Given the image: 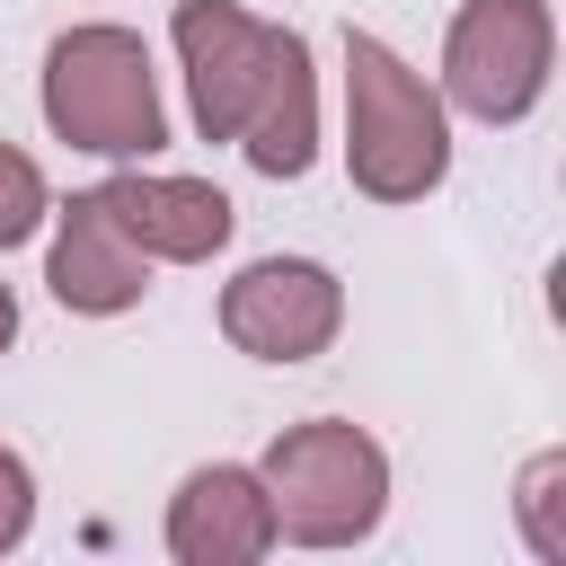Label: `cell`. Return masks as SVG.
Returning a JSON list of instances; mask_svg holds the SVG:
<instances>
[{
    "label": "cell",
    "instance_id": "cell-8",
    "mask_svg": "<svg viewBox=\"0 0 566 566\" xmlns=\"http://www.w3.org/2000/svg\"><path fill=\"white\" fill-rule=\"evenodd\" d=\"M44 283H53V301H62V310H80V318H115V310H133V301L150 292V256L115 230V212H106V195H97V186H88V195H71V203L53 212Z\"/></svg>",
    "mask_w": 566,
    "mask_h": 566
},
{
    "label": "cell",
    "instance_id": "cell-1",
    "mask_svg": "<svg viewBox=\"0 0 566 566\" xmlns=\"http://www.w3.org/2000/svg\"><path fill=\"white\" fill-rule=\"evenodd\" d=\"M186 62V106L203 142H239L256 177H310L318 159V80L301 27L248 18L239 0H177L168 18Z\"/></svg>",
    "mask_w": 566,
    "mask_h": 566
},
{
    "label": "cell",
    "instance_id": "cell-5",
    "mask_svg": "<svg viewBox=\"0 0 566 566\" xmlns=\"http://www.w3.org/2000/svg\"><path fill=\"white\" fill-rule=\"evenodd\" d=\"M548 71H557L548 0H460L442 35V106L478 124H522L548 97Z\"/></svg>",
    "mask_w": 566,
    "mask_h": 566
},
{
    "label": "cell",
    "instance_id": "cell-3",
    "mask_svg": "<svg viewBox=\"0 0 566 566\" xmlns=\"http://www.w3.org/2000/svg\"><path fill=\"white\" fill-rule=\"evenodd\" d=\"M256 478L274 504V539H301V548H354L389 513V451L345 416L283 424L265 442Z\"/></svg>",
    "mask_w": 566,
    "mask_h": 566
},
{
    "label": "cell",
    "instance_id": "cell-7",
    "mask_svg": "<svg viewBox=\"0 0 566 566\" xmlns=\"http://www.w3.org/2000/svg\"><path fill=\"white\" fill-rule=\"evenodd\" d=\"M97 195H106L115 230H124L142 256H168V265H203V256H221V248H230V230H239L230 195H221V186H203V177L115 168Z\"/></svg>",
    "mask_w": 566,
    "mask_h": 566
},
{
    "label": "cell",
    "instance_id": "cell-4",
    "mask_svg": "<svg viewBox=\"0 0 566 566\" xmlns=\"http://www.w3.org/2000/svg\"><path fill=\"white\" fill-rule=\"evenodd\" d=\"M44 124L97 159H150L168 142V106L150 80V44L133 27H62L44 53Z\"/></svg>",
    "mask_w": 566,
    "mask_h": 566
},
{
    "label": "cell",
    "instance_id": "cell-6",
    "mask_svg": "<svg viewBox=\"0 0 566 566\" xmlns=\"http://www.w3.org/2000/svg\"><path fill=\"white\" fill-rule=\"evenodd\" d=\"M345 327V283L318 256H256L221 283V336L256 363H318Z\"/></svg>",
    "mask_w": 566,
    "mask_h": 566
},
{
    "label": "cell",
    "instance_id": "cell-9",
    "mask_svg": "<svg viewBox=\"0 0 566 566\" xmlns=\"http://www.w3.org/2000/svg\"><path fill=\"white\" fill-rule=\"evenodd\" d=\"M265 548H274V504H265L256 469L212 460L168 495V557L177 566H248Z\"/></svg>",
    "mask_w": 566,
    "mask_h": 566
},
{
    "label": "cell",
    "instance_id": "cell-10",
    "mask_svg": "<svg viewBox=\"0 0 566 566\" xmlns=\"http://www.w3.org/2000/svg\"><path fill=\"white\" fill-rule=\"evenodd\" d=\"M44 168L18 150V142H0V248H27L35 230H44Z\"/></svg>",
    "mask_w": 566,
    "mask_h": 566
},
{
    "label": "cell",
    "instance_id": "cell-12",
    "mask_svg": "<svg viewBox=\"0 0 566 566\" xmlns=\"http://www.w3.org/2000/svg\"><path fill=\"white\" fill-rule=\"evenodd\" d=\"M27 531H35V469L0 442V557H9Z\"/></svg>",
    "mask_w": 566,
    "mask_h": 566
},
{
    "label": "cell",
    "instance_id": "cell-11",
    "mask_svg": "<svg viewBox=\"0 0 566 566\" xmlns=\"http://www.w3.org/2000/svg\"><path fill=\"white\" fill-rule=\"evenodd\" d=\"M557 486H566V451H539V460L522 469V495H513V513H522V531H531V548H539V557H566Z\"/></svg>",
    "mask_w": 566,
    "mask_h": 566
},
{
    "label": "cell",
    "instance_id": "cell-2",
    "mask_svg": "<svg viewBox=\"0 0 566 566\" xmlns=\"http://www.w3.org/2000/svg\"><path fill=\"white\" fill-rule=\"evenodd\" d=\"M345 177L371 203H424L451 177L442 88L371 27H345Z\"/></svg>",
    "mask_w": 566,
    "mask_h": 566
},
{
    "label": "cell",
    "instance_id": "cell-13",
    "mask_svg": "<svg viewBox=\"0 0 566 566\" xmlns=\"http://www.w3.org/2000/svg\"><path fill=\"white\" fill-rule=\"evenodd\" d=\"M9 336H18V292L0 283V345H9Z\"/></svg>",
    "mask_w": 566,
    "mask_h": 566
}]
</instances>
